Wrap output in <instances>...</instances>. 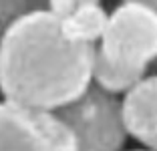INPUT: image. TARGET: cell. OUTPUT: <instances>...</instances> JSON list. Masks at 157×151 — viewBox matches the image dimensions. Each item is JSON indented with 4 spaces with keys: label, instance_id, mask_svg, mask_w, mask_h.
I'll return each mask as SVG.
<instances>
[{
    "label": "cell",
    "instance_id": "obj_1",
    "mask_svg": "<svg viewBox=\"0 0 157 151\" xmlns=\"http://www.w3.org/2000/svg\"><path fill=\"white\" fill-rule=\"evenodd\" d=\"M95 50V45L67 38L52 12L28 10L0 38V95L55 113L93 83Z\"/></svg>",
    "mask_w": 157,
    "mask_h": 151
},
{
    "label": "cell",
    "instance_id": "obj_2",
    "mask_svg": "<svg viewBox=\"0 0 157 151\" xmlns=\"http://www.w3.org/2000/svg\"><path fill=\"white\" fill-rule=\"evenodd\" d=\"M55 115L73 133L77 151H123L129 137L119 97L93 83L83 95L55 111Z\"/></svg>",
    "mask_w": 157,
    "mask_h": 151
},
{
    "label": "cell",
    "instance_id": "obj_3",
    "mask_svg": "<svg viewBox=\"0 0 157 151\" xmlns=\"http://www.w3.org/2000/svg\"><path fill=\"white\" fill-rule=\"evenodd\" d=\"M97 50L115 64L147 69L157 59V10L123 0L109 14Z\"/></svg>",
    "mask_w": 157,
    "mask_h": 151
},
{
    "label": "cell",
    "instance_id": "obj_4",
    "mask_svg": "<svg viewBox=\"0 0 157 151\" xmlns=\"http://www.w3.org/2000/svg\"><path fill=\"white\" fill-rule=\"evenodd\" d=\"M0 151H77L73 133L51 111L0 101Z\"/></svg>",
    "mask_w": 157,
    "mask_h": 151
},
{
    "label": "cell",
    "instance_id": "obj_5",
    "mask_svg": "<svg viewBox=\"0 0 157 151\" xmlns=\"http://www.w3.org/2000/svg\"><path fill=\"white\" fill-rule=\"evenodd\" d=\"M121 113L127 135L145 149L157 151V75L143 77L125 93Z\"/></svg>",
    "mask_w": 157,
    "mask_h": 151
},
{
    "label": "cell",
    "instance_id": "obj_6",
    "mask_svg": "<svg viewBox=\"0 0 157 151\" xmlns=\"http://www.w3.org/2000/svg\"><path fill=\"white\" fill-rule=\"evenodd\" d=\"M109 14L101 4H85L60 18V28L67 38L83 45H95L101 41Z\"/></svg>",
    "mask_w": 157,
    "mask_h": 151
},
{
    "label": "cell",
    "instance_id": "obj_7",
    "mask_svg": "<svg viewBox=\"0 0 157 151\" xmlns=\"http://www.w3.org/2000/svg\"><path fill=\"white\" fill-rule=\"evenodd\" d=\"M147 69L139 67H125V64H115L107 60L105 56L95 50V60H93V85L99 89L111 93V95H125L133 89L141 79L145 77Z\"/></svg>",
    "mask_w": 157,
    "mask_h": 151
},
{
    "label": "cell",
    "instance_id": "obj_8",
    "mask_svg": "<svg viewBox=\"0 0 157 151\" xmlns=\"http://www.w3.org/2000/svg\"><path fill=\"white\" fill-rule=\"evenodd\" d=\"M85 4H101V0H48V12L63 18V16L71 14L75 8Z\"/></svg>",
    "mask_w": 157,
    "mask_h": 151
},
{
    "label": "cell",
    "instance_id": "obj_9",
    "mask_svg": "<svg viewBox=\"0 0 157 151\" xmlns=\"http://www.w3.org/2000/svg\"><path fill=\"white\" fill-rule=\"evenodd\" d=\"M28 10H48V0H26Z\"/></svg>",
    "mask_w": 157,
    "mask_h": 151
},
{
    "label": "cell",
    "instance_id": "obj_10",
    "mask_svg": "<svg viewBox=\"0 0 157 151\" xmlns=\"http://www.w3.org/2000/svg\"><path fill=\"white\" fill-rule=\"evenodd\" d=\"M125 2H137V4H145L149 8L157 10V0H125Z\"/></svg>",
    "mask_w": 157,
    "mask_h": 151
},
{
    "label": "cell",
    "instance_id": "obj_11",
    "mask_svg": "<svg viewBox=\"0 0 157 151\" xmlns=\"http://www.w3.org/2000/svg\"><path fill=\"white\" fill-rule=\"evenodd\" d=\"M133 151H149V149H133Z\"/></svg>",
    "mask_w": 157,
    "mask_h": 151
}]
</instances>
